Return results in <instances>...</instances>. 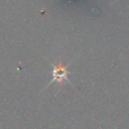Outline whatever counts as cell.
<instances>
[{"label":"cell","mask_w":129,"mask_h":129,"mask_svg":"<svg viewBox=\"0 0 129 129\" xmlns=\"http://www.w3.org/2000/svg\"><path fill=\"white\" fill-rule=\"evenodd\" d=\"M68 74L69 70H67L66 66H54L53 64V77H52V82H57V83H63L68 80Z\"/></svg>","instance_id":"6da1fadb"}]
</instances>
